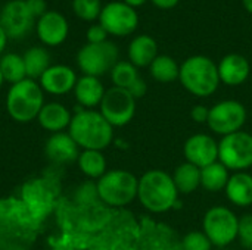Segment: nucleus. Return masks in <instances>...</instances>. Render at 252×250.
<instances>
[{
    "label": "nucleus",
    "instance_id": "4468645a",
    "mask_svg": "<svg viewBox=\"0 0 252 250\" xmlns=\"http://www.w3.org/2000/svg\"><path fill=\"white\" fill-rule=\"evenodd\" d=\"M183 150L188 162L201 169L217 162L219 159V144L211 136L207 134H195L189 137Z\"/></svg>",
    "mask_w": 252,
    "mask_h": 250
},
{
    "label": "nucleus",
    "instance_id": "473e14b6",
    "mask_svg": "<svg viewBox=\"0 0 252 250\" xmlns=\"http://www.w3.org/2000/svg\"><path fill=\"white\" fill-rule=\"evenodd\" d=\"M25 3H27L30 12L32 13V16L37 18V19L47 12V3H46V0H25Z\"/></svg>",
    "mask_w": 252,
    "mask_h": 250
},
{
    "label": "nucleus",
    "instance_id": "9d476101",
    "mask_svg": "<svg viewBox=\"0 0 252 250\" xmlns=\"http://www.w3.org/2000/svg\"><path fill=\"white\" fill-rule=\"evenodd\" d=\"M99 24L108 34L115 37H126L136 31L139 25V15L134 7L124 1H109L102 7Z\"/></svg>",
    "mask_w": 252,
    "mask_h": 250
},
{
    "label": "nucleus",
    "instance_id": "20e7f679",
    "mask_svg": "<svg viewBox=\"0 0 252 250\" xmlns=\"http://www.w3.org/2000/svg\"><path fill=\"white\" fill-rule=\"evenodd\" d=\"M44 106V91L34 80L25 78L12 84L6 96V111L16 122H31Z\"/></svg>",
    "mask_w": 252,
    "mask_h": 250
},
{
    "label": "nucleus",
    "instance_id": "7c9ffc66",
    "mask_svg": "<svg viewBox=\"0 0 252 250\" xmlns=\"http://www.w3.org/2000/svg\"><path fill=\"white\" fill-rule=\"evenodd\" d=\"M238 240L242 248L252 250V214H247L239 218Z\"/></svg>",
    "mask_w": 252,
    "mask_h": 250
},
{
    "label": "nucleus",
    "instance_id": "423d86ee",
    "mask_svg": "<svg viewBox=\"0 0 252 250\" xmlns=\"http://www.w3.org/2000/svg\"><path fill=\"white\" fill-rule=\"evenodd\" d=\"M118 62V47L111 41L103 43H87L77 53V65L90 77H102Z\"/></svg>",
    "mask_w": 252,
    "mask_h": 250
},
{
    "label": "nucleus",
    "instance_id": "cd10ccee",
    "mask_svg": "<svg viewBox=\"0 0 252 250\" xmlns=\"http://www.w3.org/2000/svg\"><path fill=\"white\" fill-rule=\"evenodd\" d=\"M139 78L140 75L137 72V68L130 60H118L111 69V80L114 83V87L128 90Z\"/></svg>",
    "mask_w": 252,
    "mask_h": 250
},
{
    "label": "nucleus",
    "instance_id": "39448f33",
    "mask_svg": "<svg viewBox=\"0 0 252 250\" xmlns=\"http://www.w3.org/2000/svg\"><path fill=\"white\" fill-rule=\"evenodd\" d=\"M139 180L128 171L112 169L105 172L96 184L99 199L108 206L121 208L137 197Z\"/></svg>",
    "mask_w": 252,
    "mask_h": 250
},
{
    "label": "nucleus",
    "instance_id": "f704fd0d",
    "mask_svg": "<svg viewBox=\"0 0 252 250\" xmlns=\"http://www.w3.org/2000/svg\"><path fill=\"white\" fill-rule=\"evenodd\" d=\"M146 90H148V85H146V83L142 80V78H139L127 91L134 97V99H139V97H143L145 96V93H146Z\"/></svg>",
    "mask_w": 252,
    "mask_h": 250
},
{
    "label": "nucleus",
    "instance_id": "4be33fe9",
    "mask_svg": "<svg viewBox=\"0 0 252 250\" xmlns=\"http://www.w3.org/2000/svg\"><path fill=\"white\" fill-rule=\"evenodd\" d=\"M24 65H25V72L27 78L30 80H40V77L47 71L50 66V55L44 47H30L24 55Z\"/></svg>",
    "mask_w": 252,
    "mask_h": 250
},
{
    "label": "nucleus",
    "instance_id": "e433bc0d",
    "mask_svg": "<svg viewBox=\"0 0 252 250\" xmlns=\"http://www.w3.org/2000/svg\"><path fill=\"white\" fill-rule=\"evenodd\" d=\"M7 40H9V37H7V34L4 32V29H3L1 25H0V55L4 52L6 44H7Z\"/></svg>",
    "mask_w": 252,
    "mask_h": 250
},
{
    "label": "nucleus",
    "instance_id": "a878e982",
    "mask_svg": "<svg viewBox=\"0 0 252 250\" xmlns=\"http://www.w3.org/2000/svg\"><path fill=\"white\" fill-rule=\"evenodd\" d=\"M81 172L90 178H100L106 172V159L100 150H83L77 159Z\"/></svg>",
    "mask_w": 252,
    "mask_h": 250
},
{
    "label": "nucleus",
    "instance_id": "ddd939ff",
    "mask_svg": "<svg viewBox=\"0 0 252 250\" xmlns=\"http://www.w3.org/2000/svg\"><path fill=\"white\" fill-rule=\"evenodd\" d=\"M35 32L43 44L55 47L66 40L69 34V24L62 13L56 10H47L43 16L37 19Z\"/></svg>",
    "mask_w": 252,
    "mask_h": 250
},
{
    "label": "nucleus",
    "instance_id": "4c0bfd02",
    "mask_svg": "<svg viewBox=\"0 0 252 250\" xmlns=\"http://www.w3.org/2000/svg\"><path fill=\"white\" fill-rule=\"evenodd\" d=\"M126 4H128V6H131V7H139V6H142V4H145L148 0H123Z\"/></svg>",
    "mask_w": 252,
    "mask_h": 250
},
{
    "label": "nucleus",
    "instance_id": "7ed1b4c3",
    "mask_svg": "<svg viewBox=\"0 0 252 250\" xmlns=\"http://www.w3.org/2000/svg\"><path fill=\"white\" fill-rule=\"evenodd\" d=\"M179 80L189 93L198 97L211 96L221 83L217 65L202 55L190 56L182 63Z\"/></svg>",
    "mask_w": 252,
    "mask_h": 250
},
{
    "label": "nucleus",
    "instance_id": "2eb2a0df",
    "mask_svg": "<svg viewBox=\"0 0 252 250\" xmlns=\"http://www.w3.org/2000/svg\"><path fill=\"white\" fill-rule=\"evenodd\" d=\"M74 69L66 65H50L47 71L40 77L38 84L43 91L53 96H63L74 90L77 83Z\"/></svg>",
    "mask_w": 252,
    "mask_h": 250
},
{
    "label": "nucleus",
    "instance_id": "f03ea898",
    "mask_svg": "<svg viewBox=\"0 0 252 250\" xmlns=\"http://www.w3.org/2000/svg\"><path fill=\"white\" fill-rule=\"evenodd\" d=\"M177 187L173 177L164 171L152 169L139 178L137 199L140 203L154 214L170 211L177 202Z\"/></svg>",
    "mask_w": 252,
    "mask_h": 250
},
{
    "label": "nucleus",
    "instance_id": "393cba45",
    "mask_svg": "<svg viewBox=\"0 0 252 250\" xmlns=\"http://www.w3.org/2000/svg\"><path fill=\"white\" fill-rule=\"evenodd\" d=\"M149 69L152 78L158 83H173L179 80L180 75L179 63L167 55H158L155 60L151 63Z\"/></svg>",
    "mask_w": 252,
    "mask_h": 250
},
{
    "label": "nucleus",
    "instance_id": "c9c22d12",
    "mask_svg": "<svg viewBox=\"0 0 252 250\" xmlns=\"http://www.w3.org/2000/svg\"><path fill=\"white\" fill-rule=\"evenodd\" d=\"M157 7L162 9V10H168V9H173L179 4L180 0H151Z\"/></svg>",
    "mask_w": 252,
    "mask_h": 250
},
{
    "label": "nucleus",
    "instance_id": "6ab92c4d",
    "mask_svg": "<svg viewBox=\"0 0 252 250\" xmlns=\"http://www.w3.org/2000/svg\"><path fill=\"white\" fill-rule=\"evenodd\" d=\"M72 119L71 112L58 102H50V103H44V106L41 108L37 121L38 124L50 133H61L65 128L69 127Z\"/></svg>",
    "mask_w": 252,
    "mask_h": 250
},
{
    "label": "nucleus",
    "instance_id": "c756f323",
    "mask_svg": "<svg viewBox=\"0 0 252 250\" xmlns=\"http://www.w3.org/2000/svg\"><path fill=\"white\" fill-rule=\"evenodd\" d=\"M182 248L183 250H211L213 243L204 231H192L183 237Z\"/></svg>",
    "mask_w": 252,
    "mask_h": 250
},
{
    "label": "nucleus",
    "instance_id": "72a5a7b5",
    "mask_svg": "<svg viewBox=\"0 0 252 250\" xmlns=\"http://www.w3.org/2000/svg\"><path fill=\"white\" fill-rule=\"evenodd\" d=\"M208 115H210V109H207L205 106L202 105H198L192 109L190 112V116L195 122L198 124H204V122H208Z\"/></svg>",
    "mask_w": 252,
    "mask_h": 250
},
{
    "label": "nucleus",
    "instance_id": "58836bf2",
    "mask_svg": "<svg viewBox=\"0 0 252 250\" xmlns=\"http://www.w3.org/2000/svg\"><path fill=\"white\" fill-rule=\"evenodd\" d=\"M242 3H244V7H245L250 13H252V0H242Z\"/></svg>",
    "mask_w": 252,
    "mask_h": 250
},
{
    "label": "nucleus",
    "instance_id": "bb28decb",
    "mask_svg": "<svg viewBox=\"0 0 252 250\" xmlns=\"http://www.w3.org/2000/svg\"><path fill=\"white\" fill-rule=\"evenodd\" d=\"M0 71L4 81L16 84L27 78L24 59L18 53H6L0 57Z\"/></svg>",
    "mask_w": 252,
    "mask_h": 250
},
{
    "label": "nucleus",
    "instance_id": "c85d7f7f",
    "mask_svg": "<svg viewBox=\"0 0 252 250\" xmlns=\"http://www.w3.org/2000/svg\"><path fill=\"white\" fill-rule=\"evenodd\" d=\"M102 7L103 6H102L100 0H72L74 13L86 22L99 19Z\"/></svg>",
    "mask_w": 252,
    "mask_h": 250
},
{
    "label": "nucleus",
    "instance_id": "f3484780",
    "mask_svg": "<svg viewBox=\"0 0 252 250\" xmlns=\"http://www.w3.org/2000/svg\"><path fill=\"white\" fill-rule=\"evenodd\" d=\"M220 81L227 85H241L247 81L251 72V66L247 57L238 53L226 55L219 63Z\"/></svg>",
    "mask_w": 252,
    "mask_h": 250
},
{
    "label": "nucleus",
    "instance_id": "1a4fd4ad",
    "mask_svg": "<svg viewBox=\"0 0 252 250\" xmlns=\"http://www.w3.org/2000/svg\"><path fill=\"white\" fill-rule=\"evenodd\" d=\"M100 113L112 127L127 125L136 112V99L124 88L111 87L100 102Z\"/></svg>",
    "mask_w": 252,
    "mask_h": 250
},
{
    "label": "nucleus",
    "instance_id": "412c9836",
    "mask_svg": "<svg viewBox=\"0 0 252 250\" xmlns=\"http://www.w3.org/2000/svg\"><path fill=\"white\" fill-rule=\"evenodd\" d=\"M227 199L241 208L252 205V175L247 172H236L229 178L226 186Z\"/></svg>",
    "mask_w": 252,
    "mask_h": 250
},
{
    "label": "nucleus",
    "instance_id": "ea45409f",
    "mask_svg": "<svg viewBox=\"0 0 252 250\" xmlns=\"http://www.w3.org/2000/svg\"><path fill=\"white\" fill-rule=\"evenodd\" d=\"M3 83H4V78H3V75H1V71H0V87L3 85Z\"/></svg>",
    "mask_w": 252,
    "mask_h": 250
},
{
    "label": "nucleus",
    "instance_id": "0eeeda50",
    "mask_svg": "<svg viewBox=\"0 0 252 250\" xmlns=\"http://www.w3.org/2000/svg\"><path fill=\"white\" fill-rule=\"evenodd\" d=\"M202 227L213 246L224 248L238 239L239 218L226 206H214L205 214Z\"/></svg>",
    "mask_w": 252,
    "mask_h": 250
},
{
    "label": "nucleus",
    "instance_id": "6e6552de",
    "mask_svg": "<svg viewBox=\"0 0 252 250\" xmlns=\"http://www.w3.org/2000/svg\"><path fill=\"white\" fill-rule=\"evenodd\" d=\"M219 159L230 171H245L252 167V136L236 131L219 143Z\"/></svg>",
    "mask_w": 252,
    "mask_h": 250
},
{
    "label": "nucleus",
    "instance_id": "f8f14e48",
    "mask_svg": "<svg viewBox=\"0 0 252 250\" xmlns=\"http://www.w3.org/2000/svg\"><path fill=\"white\" fill-rule=\"evenodd\" d=\"M34 16L25 0H10L0 12V25L9 38H22L34 27Z\"/></svg>",
    "mask_w": 252,
    "mask_h": 250
},
{
    "label": "nucleus",
    "instance_id": "9b49d317",
    "mask_svg": "<svg viewBox=\"0 0 252 250\" xmlns=\"http://www.w3.org/2000/svg\"><path fill=\"white\" fill-rule=\"evenodd\" d=\"M247 121V109L236 100H223L210 109L208 127L220 136H229L241 131Z\"/></svg>",
    "mask_w": 252,
    "mask_h": 250
},
{
    "label": "nucleus",
    "instance_id": "2f4dec72",
    "mask_svg": "<svg viewBox=\"0 0 252 250\" xmlns=\"http://www.w3.org/2000/svg\"><path fill=\"white\" fill-rule=\"evenodd\" d=\"M108 35H109V34L106 32V29H105L100 24H93V25L87 29V34H86L87 43H93V44L106 41Z\"/></svg>",
    "mask_w": 252,
    "mask_h": 250
},
{
    "label": "nucleus",
    "instance_id": "f257e3e1",
    "mask_svg": "<svg viewBox=\"0 0 252 250\" xmlns=\"http://www.w3.org/2000/svg\"><path fill=\"white\" fill-rule=\"evenodd\" d=\"M69 136L83 150H103L114 140V127L93 109H81L72 115Z\"/></svg>",
    "mask_w": 252,
    "mask_h": 250
},
{
    "label": "nucleus",
    "instance_id": "b1692460",
    "mask_svg": "<svg viewBox=\"0 0 252 250\" xmlns=\"http://www.w3.org/2000/svg\"><path fill=\"white\" fill-rule=\"evenodd\" d=\"M229 178V169L220 161L201 169V186L211 193L224 190Z\"/></svg>",
    "mask_w": 252,
    "mask_h": 250
},
{
    "label": "nucleus",
    "instance_id": "aec40b11",
    "mask_svg": "<svg viewBox=\"0 0 252 250\" xmlns=\"http://www.w3.org/2000/svg\"><path fill=\"white\" fill-rule=\"evenodd\" d=\"M158 56V44L154 37L140 34L134 37L128 44V60L136 68L151 66Z\"/></svg>",
    "mask_w": 252,
    "mask_h": 250
},
{
    "label": "nucleus",
    "instance_id": "a211bd4d",
    "mask_svg": "<svg viewBox=\"0 0 252 250\" xmlns=\"http://www.w3.org/2000/svg\"><path fill=\"white\" fill-rule=\"evenodd\" d=\"M105 87L102 81L97 77L83 75L77 80L74 87V94L80 106L86 109H92L94 106H99L103 96H105Z\"/></svg>",
    "mask_w": 252,
    "mask_h": 250
},
{
    "label": "nucleus",
    "instance_id": "dca6fc26",
    "mask_svg": "<svg viewBox=\"0 0 252 250\" xmlns=\"http://www.w3.org/2000/svg\"><path fill=\"white\" fill-rule=\"evenodd\" d=\"M46 156L55 164H69L78 159L80 147L69 136V133H55L52 134L44 146Z\"/></svg>",
    "mask_w": 252,
    "mask_h": 250
},
{
    "label": "nucleus",
    "instance_id": "5701e85b",
    "mask_svg": "<svg viewBox=\"0 0 252 250\" xmlns=\"http://www.w3.org/2000/svg\"><path fill=\"white\" fill-rule=\"evenodd\" d=\"M173 181L177 187V192L182 194L193 193L201 186V168L186 162L176 168Z\"/></svg>",
    "mask_w": 252,
    "mask_h": 250
}]
</instances>
